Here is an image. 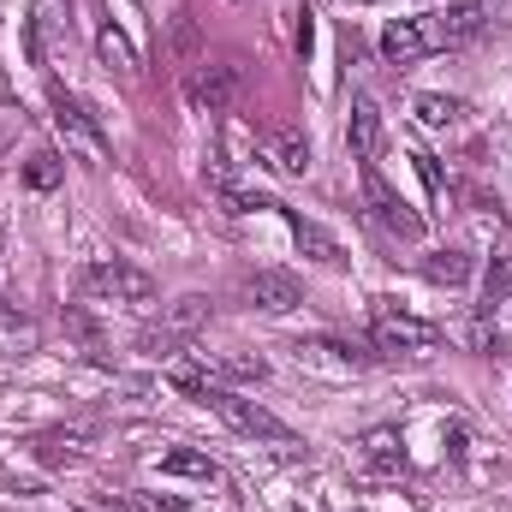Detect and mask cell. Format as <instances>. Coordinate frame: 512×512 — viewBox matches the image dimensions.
Listing matches in <instances>:
<instances>
[{
  "mask_svg": "<svg viewBox=\"0 0 512 512\" xmlns=\"http://www.w3.org/2000/svg\"><path fill=\"white\" fill-rule=\"evenodd\" d=\"M18 126H24V108H18V102H0V149L18 137Z\"/></svg>",
  "mask_w": 512,
  "mask_h": 512,
  "instance_id": "cell-25",
  "label": "cell"
},
{
  "mask_svg": "<svg viewBox=\"0 0 512 512\" xmlns=\"http://www.w3.org/2000/svg\"><path fill=\"white\" fill-rule=\"evenodd\" d=\"M364 459H370V471H405V453H399V435L393 429H370L364 435Z\"/></svg>",
  "mask_w": 512,
  "mask_h": 512,
  "instance_id": "cell-20",
  "label": "cell"
},
{
  "mask_svg": "<svg viewBox=\"0 0 512 512\" xmlns=\"http://www.w3.org/2000/svg\"><path fill=\"white\" fill-rule=\"evenodd\" d=\"M435 48H441L435 18H387L382 54L393 60V66H411V60H423V54H435Z\"/></svg>",
  "mask_w": 512,
  "mask_h": 512,
  "instance_id": "cell-9",
  "label": "cell"
},
{
  "mask_svg": "<svg viewBox=\"0 0 512 512\" xmlns=\"http://www.w3.org/2000/svg\"><path fill=\"white\" fill-rule=\"evenodd\" d=\"M36 340H42V328H36L18 304H6V298H0V352L24 358V352H36Z\"/></svg>",
  "mask_w": 512,
  "mask_h": 512,
  "instance_id": "cell-15",
  "label": "cell"
},
{
  "mask_svg": "<svg viewBox=\"0 0 512 512\" xmlns=\"http://www.w3.org/2000/svg\"><path fill=\"white\" fill-rule=\"evenodd\" d=\"M423 274H429L435 286H465V280H471V256L465 251H429L423 256Z\"/></svg>",
  "mask_w": 512,
  "mask_h": 512,
  "instance_id": "cell-19",
  "label": "cell"
},
{
  "mask_svg": "<svg viewBox=\"0 0 512 512\" xmlns=\"http://www.w3.org/2000/svg\"><path fill=\"white\" fill-rule=\"evenodd\" d=\"M262 155H268V167H274L280 179H304V173H310V137L298 126H274L262 137Z\"/></svg>",
  "mask_w": 512,
  "mask_h": 512,
  "instance_id": "cell-11",
  "label": "cell"
},
{
  "mask_svg": "<svg viewBox=\"0 0 512 512\" xmlns=\"http://www.w3.org/2000/svg\"><path fill=\"white\" fill-rule=\"evenodd\" d=\"M96 54H102V66H114L120 78H137V72H143V66H137V48L126 42V30H114V24L96 30Z\"/></svg>",
  "mask_w": 512,
  "mask_h": 512,
  "instance_id": "cell-18",
  "label": "cell"
},
{
  "mask_svg": "<svg viewBox=\"0 0 512 512\" xmlns=\"http://www.w3.org/2000/svg\"><path fill=\"white\" fill-rule=\"evenodd\" d=\"M66 18H60V0H42L36 6V18H30V30H24V48H30V66H48V42H54V30H60Z\"/></svg>",
  "mask_w": 512,
  "mask_h": 512,
  "instance_id": "cell-17",
  "label": "cell"
},
{
  "mask_svg": "<svg viewBox=\"0 0 512 512\" xmlns=\"http://www.w3.org/2000/svg\"><path fill=\"white\" fill-rule=\"evenodd\" d=\"M203 322H209V298H203V292H185V298L161 304V316L137 334V352H149V358H173Z\"/></svg>",
  "mask_w": 512,
  "mask_h": 512,
  "instance_id": "cell-4",
  "label": "cell"
},
{
  "mask_svg": "<svg viewBox=\"0 0 512 512\" xmlns=\"http://www.w3.org/2000/svg\"><path fill=\"white\" fill-rule=\"evenodd\" d=\"M215 370H221L227 382H268V364H262V358H251V352H227Z\"/></svg>",
  "mask_w": 512,
  "mask_h": 512,
  "instance_id": "cell-23",
  "label": "cell"
},
{
  "mask_svg": "<svg viewBox=\"0 0 512 512\" xmlns=\"http://www.w3.org/2000/svg\"><path fill=\"white\" fill-rule=\"evenodd\" d=\"M364 203H370V215L382 221L393 239H423V215H417V209H411L393 185H387L376 161H364Z\"/></svg>",
  "mask_w": 512,
  "mask_h": 512,
  "instance_id": "cell-6",
  "label": "cell"
},
{
  "mask_svg": "<svg viewBox=\"0 0 512 512\" xmlns=\"http://www.w3.org/2000/svg\"><path fill=\"white\" fill-rule=\"evenodd\" d=\"M48 108H54V131H60L66 155H78L84 167H108V161H114L102 120H96V114H90L78 96H66V90H48Z\"/></svg>",
  "mask_w": 512,
  "mask_h": 512,
  "instance_id": "cell-2",
  "label": "cell"
},
{
  "mask_svg": "<svg viewBox=\"0 0 512 512\" xmlns=\"http://www.w3.org/2000/svg\"><path fill=\"white\" fill-rule=\"evenodd\" d=\"M411 161H417V173H423V185H429V197H441V191H447V179H441V167H435V155H429V149H411Z\"/></svg>",
  "mask_w": 512,
  "mask_h": 512,
  "instance_id": "cell-24",
  "label": "cell"
},
{
  "mask_svg": "<svg viewBox=\"0 0 512 512\" xmlns=\"http://www.w3.org/2000/svg\"><path fill=\"white\" fill-rule=\"evenodd\" d=\"M203 405H209V411H215V417H221L233 435L262 441V447H274V453H286V459L298 453V435H292V429H286L274 411H262L256 399H239L233 387H209V393H203Z\"/></svg>",
  "mask_w": 512,
  "mask_h": 512,
  "instance_id": "cell-1",
  "label": "cell"
},
{
  "mask_svg": "<svg viewBox=\"0 0 512 512\" xmlns=\"http://www.w3.org/2000/svg\"><path fill=\"white\" fill-rule=\"evenodd\" d=\"M30 453H36V465H48V471L78 465V459L90 453V429H42V435L30 441Z\"/></svg>",
  "mask_w": 512,
  "mask_h": 512,
  "instance_id": "cell-12",
  "label": "cell"
},
{
  "mask_svg": "<svg viewBox=\"0 0 512 512\" xmlns=\"http://www.w3.org/2000/svg\"><path fill=\"white\" fill-rule=\"evenodd\" d=\"M280 215H286V227H292V239H298V251L310 256V262H322V268H340L346 262V251H340V239L328 233V227H316V221H304L298 209H286L280 203Z\"/></svg>",
  "mask_w": 512,
  "mask_h": 512,
  "instance_id": "cell-13",
  "label": "cell"
},
{
  "mask_svg": "<svg viewBox=\"0 0 512 512\" xmlns=\"http://www.w3.org/2000/svg\"><path fill=\"white\" fill-rule=\"evenodd\" d=\"M370 340H376V352H387V358H417V352H435L441 328L423 322V316H405L393 298H376V310H370Z\"/></svg>",
  "mask_w": 512,
  "mask_h": 512,
  "instance_id": "cell-3",
  "label": "cell"
},
{
  "mask_svg": "<svg viewBox=\"0 0 512 512\" xmlns=\"http://www.w3.org/2000/svg\"><path fill=\"white\" fill-rule=\"evenodd\" d=\"M24 185H30V191H54V185H60V155H54V149H36V155L24 161Z\"/></svg>",
  "mask_w": 512,
  "mask_h": 512,
  "instance_id": "cell-22",
  "label": "cell"
},
{
  "mask_svg": "<svg viewBox=\"0 0 512 512\" xmlns=\"http://www.w3.org/2000/svg\"><path fill=\"white\" fill-rule=\"evenodd\" d=\"M161 471H167V477H191V483H221V465H215L209 453H197V447L161 453Z\"/></svg>",
  "mask_w": 512,
  "mask_h": 512,
  "instance_id": "cell-16",
  "label": "cell"
},
{
  "mask_svg": "<svg viewBox=\"0 0 512 512\" xmlns=\"http://www.w3.org/2000/svg\"><path fill=\"white\" fill-rule=\"evenodd\" d=\"M239 84H245V66L239 60H203L197 72H191V108H203V114H227L233 102H239Z\"/></svg>",
  "mask_w": 512,
  "mask_h": 512,
  "instance_id": "cell-7",
  "label": "cell"
},
{
  "mask_svg": "<svg viewBox=\"0 0 512 512\" xmlns=\"http://www.w3.org/2000/svg\"><path fill=\"white\" fill-rule=\"evenodd\" d=\"M489 24H495V6H489V0H453L447 12H435V36H441V48L477 42Z\"/></svg>",
  "mask_w": 512,
  "mask_h": 512,
  "instance_id": "cell-10",
  "label": "cell"
},
{
  "mask_svg": "<svg viewBox=\"0 0 512 512\" xmlns=\"http://www.w3.org/2000/svg\"><path fill=\"white\" fill-rule=\"evenodd\" d=\"M459 120H465V102L459 96H417V126L447 131V126H459Z\"/></svg>",
  "mask_w": 512,
  "mask_h": 512,
  "instance_id": "cell-21",
  "label": "cell"
},
{
  "mask_svg": "<svg viewBox=\"0 0 512 512\" xmlns=\"http://www.w3.org/2000/svg\"><path fill=\"white\" fill-rule=\"evenodd\" d=\"M84 292L90 298H114V304H149L155 298V280L143 268L120 262V256H102V262L84 268Z\"/></svg>",
  "mask_w": 512,
  "mask_h": 512,
  "instance_id": "cell-5",
  "label": "cell"
},
{
  "mask_svg": "<svg viewBox=\"0 0 512 512\" xmlns=\"http://www.w3.org/2000/svg\"><path fill=\"white\" fill-rule=\"evenodd\" d=\"M471 346H477V352H489V346H495V328H489V316H477V322H471Z\"/></svg>",
  "mask_w": 512,
  "mask_h": 512,
  "instance_id": "cell-27",
  "label": "cell"
},
{
  "mask_svg": "<svg viewBox=\"0 0 512 512\" xmlns=\"http://www.w3.org/2000/svg\"><path fill=\"white\" fill-rule=\"evenodd\" d=\"M346 143H352V155H358V161H376V149H382V108H376L370 96H352V126H346Z\"/></svg>",
  "mask_w": 512,
  "mask_h": 512,
  "instance_id": "cell-14",
  "label": "cell"
},
{
  "mask_svg": "<svg viewBox=\"0 0 512 512\" xmlns=\"http://www.w3.org/2000/svg\"><path fill=\"white\" fill-rule=\"evenodd\" d=\"M126 507H137V512H185V501H173V495H126Z\"/></svg>",
  "mask_w": 512,
  "mask_h": 512,
  "instance_id": "cell-26",
  "label": "cell"
},
{
  "mask_svg": "<svg viewBox=\"0 0 512 512\" xmlns=\"http://www.w3.org/2000/svg\"><path fill=\"white\" fill-rule=\"evenodd\" d=\"M239 298H245L251 310L286 316V310H298V304H304V286H298L292 274H280V268H256V274L239 280Z\"/></svg>",
  "mask_w": 512,
  "mask_h": 512,
  "instance_id": "cell-8",
  "label": "cell"
}]
</instances>
